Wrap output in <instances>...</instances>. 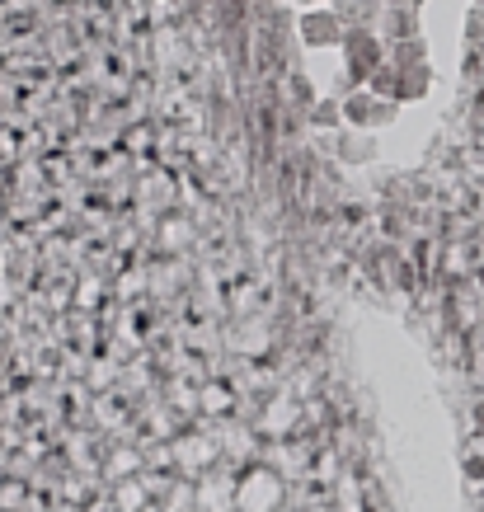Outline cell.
Returning a JSON list of instances; mask_svg holds the SVG:
<instances>
[{
	"label": "cell",
	"mask_w": 484,
	"mask_h": 512,
	"mask_svg": "<svg viewBox=\"0 0 484 512\" xmlns=\"http://www.w3.org/2000/svg\"><path fill=\"white\" fill-rule=\"evenodd\" d=\"M344 71L348 80H372L381 71V38L367 29H348L344 33Z\"/></svg>",
	"instance_id": "cell-1"
},
{
	"label": "cell",
	"mask_w": 484,
	"mask_h": 512,
	"mask_svg": "<svg viewBox=\"0 0 484 512\" xmlns=\"http://www.w3.org/2000/svg\"><path fill=\"white\" fill-rule=\"evenodd\" d=\"M344 19H339V10H311V15L301 19V43L306 47H334L344 43Z\"/></svg>",
	"instance_id": "cell-2"
},
{
	"label": "cell",
	"mask_w": 484,
	"mask_h": 512,
	"mask_svg": "<svg viewBox=\"0 0 484 512\" xmlns=\"http://www.w3.org/2000/svg\"><path fill=\"white\" fill-rule=\"evenodd\" d=\"M344 118L358 127H381L395 118V104L381 99V94H348L344 99Z\"/></svg>",
	"instance_id": "cell-3"
},
{
	"label": "cell",
	"mask_w": 484,
	"mask_h": 512,
	"mask_svg": "<svg viewBox=\"0 0 484 512\" xmlns=\"http://www.w3.org/2000/svg\"><path fill=\"white\" fill-rule=\"evenodd\" d=\"M301 5H311V0H301Z\"/></svg>",
	"instance_id": "cell-4"
}]
</instances>
